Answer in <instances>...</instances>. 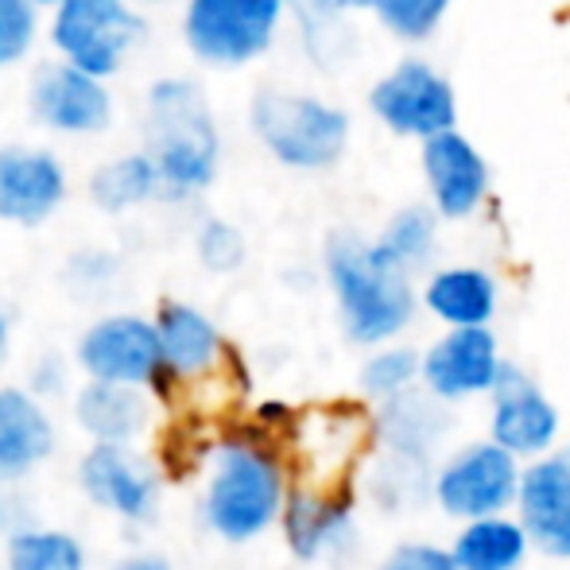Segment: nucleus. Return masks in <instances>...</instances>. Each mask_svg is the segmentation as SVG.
I'll return each instance as SVG.
<instances>
[{
    "mask_svg": "<svg viewBox=\"0 0 570 570\" xmlns=\"http://www.w3.org/2000/svg\"><path fill=\"white\" fill-rule=\"evenodd\" d=\"M334 8H342V12H361V8H373L376 0H331Z\"/></svg>",
    "mask_w": 570,
    "mask_h": 570,
    "instance_id": "f704fd0d",
    "label": "nucleus"
},
{
    "mask_svg": "<svg viewBox=\"0 0 570 570\" xmlns=\"http://www.w3.org/2000/svg\"><path fill=\"white\" fill-rule=\"evenodd\" d=\"M144 140H148L144 151L156 159L171 198L198 195L218 175V125L190 78H159L151 86L144 109Z\"/></svg>",
    "mask_w": 570,
    "mask_h": 570,
    "instance_id": "7ed1b4c3",
    "label": "nucleus"
},
{
    "mask_svg": "<svg viewBox=\"0 0 570 570\" xmlns=\"http://www.w3.org/2000/svg\"><path fill=\"white\" fill-rule=\"evenodd\" d=\"M517 517L540 556L570 563V451H548L524 462Z\"/></svg>",
    "mask_w": 570,
    "mask_h": 570,
    "instance_id": "4468645a",
    "label": "nucleus"
},
{
    "mask_svg": "<svg viewBox=\"0 0 570 570\" xmlns=\"http://www.w3.org/2000/svg\"><path fill=\"white\" fill-rule=\"evenodd\" d=\"M376 570H458L451 548H439V543L428 540H407L396 543L389 556L381 559Z\"/></svg>",
    "mask_w": 570,
    "mask_h": 570,
    "instance_id": "473e14b6",
    "label": "nucleus"
},
{
    "mask_svg": "<svg viewBox=\"0 0 570 570\" xmlns=\"http://www.w3.org/2000/svg\"><path fill=\"white\" fill-rule=\"evenodd\" d=\"M55 446V428L23 389H0V478L36 470Z\"/></svg>",
    "mask_w": 570,
    "mask_h": 570,
    "instance_id": "4be33fe9",
    "label": "nucleus"
},
{
    "mask_svg": "<svg viewBox=\"0 0 570 570\" xmlns=\"http://www.w3.org/2000/svg\"><path fill=\"white\" fill-rule=\"evenodd\" d=\"M528 551H532V535L520 524V517L509 512L465 520L451 543L458 570H520Z\"/></svg>",
    "mask_w": 570,
    "mask_h": 570,
    "instance_id": "5701e85b",
    "label": "nucleus"
},
{
    "mask_svg": "<svg viewBox=\"0 0 570 570\" xmlns=\"http://www.w3.org/2000/svg\"><path fill=\"white\" fill-rule=\"evenodd\" d=\"M195 248H198V261L203 268L210 272H237L245 264V237L233 222H222V218H210L203 222L195 237Z\"/></svg>",
    "mask_w": 570,
    "mask_h": 570,
    "instance_id": "2f4dec72",
    "label": "nucleus"
},
{
    "mask_svg": "<svg viewBox=\"0 0 570 570\" xmlns=\"http://www.w3.org/2000/svg\"><path fill=\"white\" fill-rule=\"evenodd\" d=\"M159 331V350H164V365L175 381H187V376H203L226 353L222 331L190 303H164L156 315Z\"/></svg>",
    "mask_w": 570,
    "mask_h": 570,
    "instance_id": "412c9836",
    "label": "nucleus"
},
{
    "mask_svg": "<svg viewBox=\"0 0 570 570\" xmlns=\"http://www.w3.org/2000/svg\"><path fill=\"white\" fill-rule=\"evenodd\" d=\"M323 264L350 342L373 350V345L396 342L412 326L415 307H420L412 272L389 261L376 240H365L350 229L331 233Z\"/></svg>",
    "mask_w": 570,
    "mask_h": 570,
    "instance_id": "f257e3e1",
    "label": "nucleus"
},
{
    "mask_svg": "<svg viewBox=\"0 0 570 570\" xmlns=\"http://www.w3.org/2000/svg\"><path fill=\"white\" fill-rule=\"evenodd\" d=\"M8 570H86V551L75 535L36 528L8 543Z\"/></svg>",
    "mask_w": 570,
    "mask_h": 570,
    "instance_id": "c85d7f7f",
    "label": "nucleus"
},
{
    "mask_svg": "<svg viewBox=\"0 0 570 570\" xmlns=\"http://www.w3.org/2000/svg\"><path fill=\"white\" fill-rule=\"evenodd\" d=\"M67 198V171L43 148H0V222L39 226Z\"/></svg>",
    "mask_w": 570,
    "mask_h": 570,
    "instance_id": "a211bd4d",
    "label": "nucleus"
},
{
    "mask_svg": "<svg viewBox=\"0 0 570 570\" xmlns=\"http://www.w3.org/2000/svg\"><path fill=\"white\" fill-rule=\"evenodd\" d=\"M451 404H443L439 396H431L423 384L400 392V396L376 404V443L389 454H404L415 462H431L443 446L446 431H451Z\"/></svg>",
    "mask_w": 570,
    "mask_h": 570,
    "instance_id": "6ab92c4d",
    "label": "nucleus"
},
{
    "mask_svg": "<svg viewBox=\"0 0 570 570\" xmlns=\"http://www.w3.org/2000/svg\"><path fill=\"white\" fill-rule=\"evenodd\" d=\"M39 4H51V8H59V4H62V0H39Z\"/></svg>",
    "mask_w": 570,
    "mask_h": 570,
    "instance_id": "4c0bfd02",
    "label": "nucleus"
},
{
    "mask_svg": "<svg viewBox=\"0 0 570 570\" xmlns=\"http://www.w3.org/2000/svg\"><path fill=\"white\" fill-rule=\"evenodd\" d=\"M256 140L292 171H326L350 148V117L311 94L261 90L248 109Z\"/></svg>",
    "mask_w": 570,
    "mask_h": 570,
    "instance_id": "20e7f679",
    "label": "nucleus"
},
{
    "mask_svg": "<svg viewBox=\"0 0 570 570\" xmlns=\"http://www.w3.org/2000/svg\"><path fill=\"white\" fill-rule=\"evenodd\" d=\"M520 478H524V458L504 451L493 439H481V443L458 446L435 465L431 501L458 524L497 517V512L517 509Z\"/></svg>",
    "mask_w": 570,
    "mask_h": 570,
    "instance_id": "39448f33",
    "label": "nucleus"
},
{
    "mask_svg": "<svg viewBox=\"0 0 570 570\" xmlns=\"http://www.w3.org/2000/svg\"><path fill=\"white\" fill-rule=\"evenodd\" d=\"M159 195H167V187H164V175H159L156 159H151L148 151H128V156H120V159H109L90 179V198L106 214L132 210V206H144Z\"/></svg>",
    "mask_w": 570,
    "mask_h": 570,
    "instance_id": "393cba45",
    "label": "nucleus"
},
{
    "mask_svg": "<svg viewBox=\"0 0 570 570\" xmlns=\"http://www.w3.org/2000/svg\"><path fill=\"white\" fill-rule=\"evenodd\" d=\"M423 179H428L431 190V206L446 222H462L478 214V206L489 195L485 156L458 128H446V132L423 140Z\"/></svg>",
    "mask_w": 570,
    "mask_h": 570,
    "instance_id": "dca6fc26",
    "label": "nucleus"
},
{
    "mask_svg": "<svg viewBox=\"0 0 570 570\" xmlns=\"http://www.w3.org/2000/svg\"><path fill=\"white\" fill-rule=\"evenodd\" d=\"M31 109L47 128L62 136H90L101 132L114 117L106 78L59 59L47 62L31 78Z\"/></svg>",
    "mask_w": 570,
    "mask_h": 570,
    "instance_id": "f8f14e48",
    "label": "nucleus"
},
{
    "mask_svg": "<svg viewBox=\"0 0 570 570\" xmlns=\"http://www.w3.org/2000/svg\"><path fill=\"white\" fill-rule=\"evenodd\" d=\"M86 497L101 509L117 512L120 520H148L156 512L159 481L144 458L128 451V443H98L78 465Z\"/></svg>",
    "mask_w": 570,
    "mask_h": 570,
    "instance_id": "f3484780",
    "label": "nucleus"
},
{
    "mask_svg": "<svg viewBox=\"0 0 570 570\" xmlns=\"http://www.w3.org/2000/svg\"><path fill=\"white\" fill-rule=\"evenodd\" d=\"M287 473L261 439H226L214 451L203 489V517L226 543H248L279 524L287 504Z\"/></svg>",
    "mask_w": 570,
    "mask_h": 570,
    "instance_id": "f03ea898",
    "label": "nucleus"
},
{
    "mask_svg": "<svg viewBox=\"0 0 570 570\" xmlns=\"http://www.w3.org/2000/svg\"><path fill=\"white\" fill-rule=\"evenodd\" d=\"M114 570H171V563L164 556H128Z\"/></svg>",
    "mask_w": 570,
    "mask_h": 570,
    "instance_id": "72a5a7b5",
    "label": "nucleus"
},
{
    "mask_svg": "<svg viewBox=\"0 0 570 570\" xmlns=\"http://www.w3.org/2000/svg\"><path fill=\"white\" fill-rule=\"evenodd\" d=\"M501 342L489 326H451L443 338L423 350L420 384L443 404H462L473 396H489L504 368Z\"/></svg>",
    "mask_w": 570,
    "mask_h": 570,
    "instance_id": "9b49d317",
    "label": "nucleus"
},
{
    "mask_svg": "<svg viewBox=\"0 0 570 570\" xmlns=\"http://www.w3.org/2000/svg\"><path fill=\"white\" fill-rule=\"evenodd\" d=\"M454 0H376L373 12L404 43H423L439 31Z\"/></svg>",
    "mask_w": 570,
    "mask_h": 570,
    "instance_id": "c756f323",
    "label": "nucleus"
},
{
    "mask_svg": "<svg viewBox=\"0 0 570 570\" xmlns=\"http://www.w3.org/2000/svg\"><path fill=\"white\" fill-rule=\"evenodd\" d=\"M381 253L389 261H396L404 272H423L431 261H435V248H439V210L435 206H400L396 214L389 218V226L381 229L376 237Z\"/></svg>",
    "mask_w": 570,
    "mask_h": 570,
    "instance_id": "a878e982",
    "label": "nucleus"
},
{
    "mask_svg": "<svg viewBox=\"0 0 570 570\" xmlns=\"http://www.w3.org/2000/svg\"><path fill=\"white\" fill-rule=\"evenodd\" d=\"M39 36V0H0V70L16 67Z\"/></svg>",
    "mask_w": 570,
    "mask_h": 570,
    "instance_id": "7c9ffc66",
    "label": "nucleus"
},
{
    "mask_svg": "<svg viewBox=\"0 0 570 570\" xmlns=\"http://www.w3.org/2000/svg\"><path fill=\"white\" fill-rule=\"evenodd\" d=\"M563 415L551 404V396L532 381L528 368L517 361H504L493 392H489V439L501 443L524 462L556 451Z\"/></svg>",
    "mask_w": 570,
    "mask_h": 570,
    "instance_id": "9d476101",
    "label": "nucleus"
},
{
    "mask_svg": "<svg viewBox=\"0 0 570 570\" xmlns=\"http://www.w3.org/2000/svg\"><path fill=\"white\" fill-rule=\"evenodd\" d=\"M420 303L446 326H489L501 303V287L478 264H451L431 272Z\"/></svg>",
    "mask_w": 570,
    "mask_h": 570,
    "instance_id": "aec40b11",
    "label": "nucleus"
},
{
    "mask_svg": "<svg viewBox=\"0 0 570 570\" xmlns=\"http://www.w3.org/2000/svg\"><path fill=\"white\" fill-rule=\"evenodd\" d=\"M368 109L384 128H392L396 136H415V140L446 132L458 120L454 86L423 59L396 62L381 82H373Z\"/></svg>",
    "mask_w": 570,
    "mask_h": 570,
    "instance_id": "6e6552de",
    "label": "nucleus"
},
{
    "mask_svg": "<svg viewBox=\"0 0 570 570\" xmlns=\"http://www.w3.org/2000/svg\"><path fill=\"white\" fill-rule=\"evenodd\" d=\"M423 376V353L412 350V345H373V353L365 357L357 373V384L365 392V400L373 404H384V400L400 396V392L415 389Z\"/></svg>",
    "mask_w": 570,
    "mask_h": 570,
    "instance_id": "cd10ccee",
    "label": "nucleus"
},
{
    "mask_svg": "<svg viewBox=\"0 0 570 570\" xmlns=\"http://www.w3.org/2000/svg\"><path fill=\"white\" fill-rule=\"evenodd\" d=\"M299 454L311 465V489H345L353 462L365 454L368 439H376V423L361 407H318L295 415Z\"/></svg>",
    "mask_w": 570,
    "mask_h": 570,
    "instance_id": "2eb2a0df",
    "label": "nucleus"
},
{
    "mask_svg": "<svg viewBox=\"0 0 570 570\" xmlns=\"http://www.w3.org/2000/svg\"><path fill=\"white\" fill-rule=\"evenodd\" d=\"M287 0H187V47L218 70H237L261 59L284 23Z\"/></svg>",
    "mask_w": 570,
    "mask_h": 570,
    "instance_id": "423d86ee",
    "label": "nucleus"
},
{
    "mask_svg": "<svg viewBox=\"0 0 570 570\" xmlns=\"http://www.w3.org/2000/svg\"><path fill=\"white\" fill-rule=\"evenodd\" d=\"M78 428L90 431L98 443H132L148 423V396L140 384L90 381L75 400Z\"/></svg>",
    "mask_w": 570,
    "mask_h": 570,
    "instance_id": "b1692460",
    "label": "nucleus"
},
{
    "mask_svg": "<svg viewBox=\"0 0 570 570\" xmlns=\"http://www.w3.org/2000/svg\"><path fill=\"white\" fill-rule=\"evenodd\" d=\"M287 12L299 23V36L307 55L326 70H338L353 55V28L345 23L342 8H334L331 0H287Z\"/></svg>",
    "mask_w": 570,
    "mask_h": 570,
    "instance_id": "bb28decb",
    "label": "nucleus"
},
{
    "mask_svg": "<svg viewBox=\"0 0 570 570\" xmlns=\"http://www.w3.org/2000/svg\"><path fill=\"white\" fill-rule=\"evenodd\" d=\"M279 528H284L287 548L299 563L342 559L357 543V520H353V504L345 489H292Z\"/></svg>",
    "mask_w": 570,
    "mask_h": 570,
    "instance_id": "ddd939ff",
    "label": "nucleus"
},
{
    "mask_svg": "<svg viewBox=\"0 0 570 570\" xmlns=\"http://www.w3.org/2000/svg\"><path fill=\"white\" fill-rule=\"evenodd\" d=\"M140 36L144 20L132 0H62L51 20L55 51L98 78H114Z\"/></svg>",
    "mask_w": 570,
    "mask_h": 570,
    "instance_id": "0eeeda50",
    "label": "nucleus"
},
{
    "mask_svg": "<svg viewBox=\"0 0 570 570\" xmlns=\"http://www.w3.org/2000/svg\"><path fill=\"white\" fill-rule=\"evenodd\" d=\"M78 365L90 373V381L114 384H148L159 396H167V381H175L164 365L156 323L136 315H109L94 323L78 342Z\"/></svg>",
    "mask_w": 570,
    "mask_h": 570,
    "instance_id": "1a4fd4ad",
    "label": "nucleus"
},
{
    "mask_svg": "<svg viewBox=\"0 0 570 570\" xmlns=\"http://www.w3.org/2000/svg\"><path fill=\"white\" fill-rule=\"evenodd\" d=\"M4 357H8V323L0 315V365H4Z\"/></svg>",
    "mask_w": 570,
    "mask_h": 570,
    "instance_id": "c9c22d12",
    "label": "nucleus"
},
{
    "mask_svg": "<svg viewBox=\"0 0 570 570\" xmlns=\"http://www.w3.org/2000/svg\"><path fill=\"white\" fill-rule=\"evenodd\" d=\"M132 4H164V0H132Z\"/></svg>",
    "mask_w": 570,
    "mask_h": 570,
    "instance_id": "e433bc0d",
    "label": "nucleus"
}]
</instances>
